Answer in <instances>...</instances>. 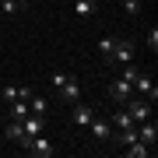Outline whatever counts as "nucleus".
Returning a JSON list of instances; mask_svg holds the SVG:
<instances>
[{
  "label": "nucleus",
  "mask_w": 158,
  "mask_h": 158,
  "mask_svg": "<svg viewBox=\"0 0 158 158\" xmlns=\"http://www.w3.org/2000/svg\"><path fill=\"white\" fill-rule=\"evenodd\" d=\"M28 113H35V116H46V113H49V102H46L42 95H32V98H28Z\"/></svg>",
  "instance_id": "4468645a"
},
{
  "label": "nucleus",
  "mask_w": 158,
  "mask_h": 158,
  "mask_svg": "<svg viewBox=\"0 0 158 158\" xmlns=\"http://www.w3.org/2000/svg\"><path fill=\"white\" fill-rule=\"evenodd\" d=\"M109 123H113V134H116V130H127V127H137L134 119H130V113H127L123 106H119V109H116L113 116H109Z\"/></svg>",
  "instance_id": "9b49d317"
},
{
  "label": "nucleus",
  "mask_w": 158,
  "mask_h": 158,
  "mask_svg": "<svg viewBox=\"0 0 158 158\" xmlns=\"http://www.w3.org/2000/svg\"><path fill=\"white\" fill-rule=\"evenodd\" d=\"M4 137H7V141H14L18 148L28 144V141H25V127H21V119H11V123H7V130H4Z\"/></svg>",
  "instance_id": "9d476101"
},
{
  "label": "nucleus",
  "mask_w": 158,
  "mask_h": 158,
  "mask_svg": "<svg viewBox=\"0 0 158 158\" xmlns=\"http://www.w3.org/2000/svg\"><path fill=\"white\" fill-rule=\"evenodd\" d=\"M35 91L28 88V85H4L0 88V98L7 102V106H11V102H25V98H32Z\"/></svg>",
  "instance_id": "423d86ee"
},
{
  "label": "nucleus",
  "mask_w": 158,
  "mask_h": 158,
  "mask_svg": "<svg viewBox=\"0 0 158 158\" xmlns=\"http://www.w3.org/2000/svg\"><path fill=\"white\" fill-rule=\"evenodd\" d=\"M95 7H98V0H74V18H91L95 14Z\"/></svg>",
  "instance_id": "ddd939ff"
},
{
  "label": "nucleus",
  "mask_w": 158,
  "mask_h": 158,
  "mask_svg": "<svg viewBox=\"0 0 158 158\" xmlns=\"http://www.w3.org/2000/svg\"><path fill=\"white\" fill-rule=\"evenodd\" d=\"M109 63H134V42H130V39H116Z\"/></svg>",
  "instance_id": "0eeeda50"
},
{
  "label": "nucleus",
  "mask_w": 158,
  "mask_h": 158,
  "mask_svg": "<svg viewBox=\"0 0 158 158\" xmlns=\"http://www.w3.org/2000/svg\"><path fill=\"white\" fill-rule=\"evenodd\" d=\"M53 91H56L60 98H67V102H77L81 98V81L74 77V74L56 70V74H53Z\"/></svg>",
  "instance_id": "f257e3e1"
},
{
  "label": "nucleus",
  "mask_w": 158,
  "mask_h": 158,
  "mask_svg": "<svg viewBox=\"0 0 158 158\" xmlns=\"http://www.w3.org/2000/svg\"><path fill=\"white\" fill-rule=\"evenodd\" d=\"M11 116L14 119H25V116H28V98H25V102H11Z\"/></svg>",
  "instance_id": "dca6fc26"
},
{
  "label": "nucleus",
  "mask_w": 158,
  "mask_h": 158,
  "mask_svg": "<svg viewBox=\"0 0 158 158\" xmlns=\"http://www.w3.org/2000/svg\"><path fill=\"white\" fill-rule=\"evenodd\" d=\"M123 11L127 14H137V11H141V0H123Z\"/></svg>",
  "instance_id": "6ab92c4d"
},
{
  "label": "nucleus",
  "mask_w": 158,
  "mask_h": 158,
  "mask_svg": "<svg viewBox=\"0 0 158 158\" xmlns=\"http://www.w3.org/2000/svg\"><path fill=\"white\" fill-rule=\"evenodd\" d=\"M151 151H155V148H151V144H144V141H134V144H127V148H123V155H127V158H148Z\"/></svg>",
  "instance_id": "f8f14e48"
},
{
  "label": "nucleus",
  "mask_w": 158,
  "mask_h": 158,
  "mask_svg": "<svg viewBox=\"0 0 158 158\" xmlns=\"http://www.w3.org/2000/svg\"><path fill=\"white\" fill-rule=\"evenodd\" d=\"M113 46H116V35H102V39H98V53H102V60L113 56Z\"/></svg>",
  "instance_id": "2eb2a0df"
},
{
  "label": "nucleus",
  "mask_w": 158,
  "mask_h": 158,
  "mask_svg": "<svg viewBox=\"0 0 158 158\" xmlns=\"http://www.w3.org/2000/svg\"><path fill=\"white\" fill-rule=\"evenodd\" d=\"M0 11H4V14H18L21 4H18V0H0Z\"/></svg>",
  "instance_id": "a211bd4d"
},
{
  "label": "nucleus",
  "mask_w": 158,
  "mask_h": 158,
  "mask_svg": "<svg viewBox=\"0 0 158 158\" xmlns=\"http://www.w3.org/2000/svg\"><path fill=\"white\" fill-rule=\"evenodd\" d=\"M25 151H28L32 158H53V155H56V148H53V141H49L46 134H39V137H32V141L25 144Z\"/></svg>",
  "instance_id": "7ed1b4c3"
},
{
  "label": "nucleus",
  "mask_w": 158,
  "mask_h": 158,
  "mask_svg": "<svg viewBox=\"0 0 158 158\" xmlns=\"http://www.w3.org/2000/svg\"><path fill=\"white\" fill-rule=\"evenodd\" d=\"M18 4H21V7H25V4H28V0H18Z\"/></svg>",
  "instance_id": "412c9836"
},
{
  "label": "nucleus",
  "mask_w": 158,
  "mask_h": 158,
  "mask_svg": "<svg viewBox=\"0 0 158 158\" xmlns=\"http://www.w3.org/2000/svg\"><path fill=\"white\" fill-rule=\"evenodd\" d=\"M137 74H141V70H137V63H123V81H130V85H134Z\"/></svg>",
  "instance_id": "f3484780"
},
{
  "label": "nucleus",
  "mask_w": 158,
  "mask_h": 158,
  "mask_svg": "<svg viewBox=\"0 0 158 158\" xmlns=\"http://www.w3.org/2000/svg\"><path fill=\"white\" fill-rule=\"evenodd\" d=\"M91 116H95V106H88V102H74V113H70V123L74 127H88L91 123Z\"/></svg>",
  "instance_id": "6e6552de"
},
{
  "label": "nucleus",
  "mask_w": 158,
  "mask_h": 158,
  "mask_svg": "<svg viewBox=\"0 0 158 158\" xmlns=\"http://www.w3.org/2000/svg\"><path fill=\"white\" fill-rule=\"evenodd\" d=\"M88 130H91V141H95V144H109V141H113V123H109V119L91 116Z\"/></svg>",
  "instance_id": "20e7f679"
},
{
  "label": "nucleus",
  "mask_w": 158,
  "mask_h": 158,
  "mask_svg": "<svg viewBox=\"0 0 158 158\" xmlns=\"http://www.w3.org/2000/svg\"><path fill=\"white\" fill-rule=\"evenodd\" d=\"M123 109L130 113V119H134V123H144V119H151V102H148L144 95H134Z\"/></svg>",
  "instance_id": "f03ea898"
},
{
  "label": "nucleus",
  "mask_w": 158,
  "mask_h": 158,
  "mask_svg": "<svg viewBox=\"0 0 158 158\" xmlns=\"http://www.w3.org/2000/svg\"><path fill=\"white\" fill-rule=\"evenodd\" d=\"M148 49H151V53L158 49V28H151V32H148Z\"/></svg>",
  "instance_id": "aec40b11"
},
{
  "label": "nucleus",
  "mask_w": 158,
  "mask_h": 158,
  "mask_svg": "<svg viewBox=\"0 0 158 158\" xmlns=\"http://www.w3.org/2000/svg\"><path fill=\"white\" fill-rule=\"evenodd\" d=\"M137 137H141V141L144 144H158V123H155V119H144V123H137Z\"/></svg>",
  "instance_id": "1a4fd4ad"
},
{
  "label": "nucleus",
  "mask_w": 158,
  "mask_h": 158,
  "mask_svg": "<svg viewBox=\"0 0 158 158\" xmlns=\"http://www.w3.org/2000/svg\"><path fill=\"white\" fill-rule=\"evenodd\" d=\"M109 98H113L116 106H127V102L134 98V85H130V81H123V77H116L113 85H109Z\"/></svg>",
  "instance_id": "39448f33"
}]
</instances>
